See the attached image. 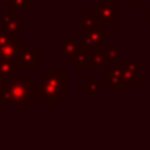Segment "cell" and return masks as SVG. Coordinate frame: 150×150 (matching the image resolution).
I'll use <instances>...</instances> for the list:
<instances>
[{"mask_svg": "<svg viewBox=\"0 0 150 150\" xmlns=\"http://www.w3.org/2000/svg\"><path fill=\"white\" fill-rule=\"evenodd\" d=\"M8 7L13 11H28L31 10V0H10Z\"/></svg>", "mask_w": 150, "mask_h": 150, "instance_id": "cell-11", "label": "cell"}, {"mask_svg": "<svg viewBox=\"0 0 150 150\" xmlns=\"http://www.w3.org/2000/svg\"><path fill=\"white\" fill-rule=\"evenodd\" d=\"M31 79L29 76H15L13 79L7 82L5 91L0 95V105L8 107V105H18V107H28L33 100L31 97Z\"/></svg>", "mask_w": 150, "mask_h": 150, "instance_id": "cell-2", "label": "cell"}, {"mask_svg": "<svg viewBox=\"0 0 150 150\" xmlns=\"http://www.w3.org/2000/svg\"><path fill=\"white\" fill-rule=\"evenodd\" d=\"M5 86H7V82H5L4 79L0 78V95H2V92L5 91Z\"/></svg>", "mask_w": 150, "mask_h": 150, "instance_id": "cell-16", "label": "cell"}, {"mask_svg": "<svg viewBox=\"0 0 150 150\" xmlns=\"http://www.w3.org/2000/svg\"><path fill=\"white\" fill-rule=\"evenodd\" d=\"M95 29H102L97 15L94 11H84L82 13V31L89 33V31H95Z\"/></svg>", "mask_w": 150, "mask_h": 150, "instance_id": "cell-8", "label": "cell"}, {"mask_svg": "<svg viewBox=\"0 0 150 150\" xmlns=\"http://www.w3.org/2000/svg\"><path fill=\"white\" fill-rule=\"evenodd\" d=\"M23 24H24V20H23V18H20V16H15L13 20H11L8 24H5V26H7V29L10 31V33H13V34H18V33L21 31V28H23Z\"/></svg>", "mask_w": 150, "mask_h": 150, "instance_id": "cell-13", "label": "cell"}, {"mask_svg": "<svg viewBox=\"0 0 150 150\" xmlns=\"http://www.w3.org/2000/svg\"><path fill=\"white\" fill-rule=\"evenodd\" d=\"M16 71H18V66H16L15 62L0 58V78L4 79L5 82H8L10 79H13L15 76H16Z\"/></svg>", "mask_w": 150, "mask_h": 150, "instance_id": "cell-7", "label": "cell"}, {"mask_svg": "<svg viewBox=\"0 0 150 150\" xmlns=\"http://www.w3.org/2000/svg\"><path fill=\"white\" fill-rule=\"evenodd\" d=\"M121 76H123L124 82H139V76H137V66L132 65V63H126L123 65V69H121Z\"/></svg>", "mask_w": 150, "mask_h": 150, "instance_id": "cell-9", "label": "cell"}, {"mask_svg": "<svg viewBox=\"0 0 150 150\" xmlns=\"http://www.w3.org/2000/svg\"><path fill=\"white\" fill-rule=\"evenodd\" d=\"M15 39H16V34L10 33L5 24L0 23V45H4V44H7V42H11V40H15Z\"/></svg>", "mask_w": 150, "mask_h": 150, "instance_id": "cell-12", "label": "cell"}, {"mask_svg": "<svg viewBox=\"0 0 150 150\" xmlns=\"http://www.w3.org/2000/svg\"><path fill=\"white\" fill-rule=\"evenodd\" d=\"M15 16H16V11H13V10L8 8L7 11H2V13H0V23H2V24H8Z\"/></svg>", "mask_w": 150, "mask_h": 150, "instance_id": "cell-14", "label": "cell"}, {"mask_svg": "<svg viewBox=\"0 0 150 150\" xmlns=\"http://www.w3.org/2000/svg\"><path fill=\"white\" fill-rule=\"evenodd\" d=\"M31 97L55 107L66 97V69H45L31 87Z\"/></svg>", "mask_w": 150, "mask_h": 150, "instance_id": "cell-1", "label": "cell"}, {"mask_svg": "<svg viewBox=\"0 0 150 150\" xmlns=\"http://www.w3.org/2000/svg\"><path fill=\"white\" fill-rule=\"evenodd\" d=\"M105 55H107V60H110V62H116L118 60V50L116 49H108Z\"/></svg>", "mask_w": 150, "mask_h": 150, "instance_id": "cell-15", "label": "cell"}, {"mask_svg": "<svg viewBox=\"0 0 150 150\" xmlns=\"http://www.w3.org/2000/svg\"><path fill=\"white\" fill-rule=\"evenodd\" d=\"M84 44L79 40H60V49H62L63 55L68 58V62H73L74 57L82 50Z\"/></svg>", "mask_w": 150, "mask_h": 150, "instance_id": "cell-6", "label": "cell"}, {"mask_svg": "<svg viewBox=\"0 0 150 150\" xmlns=\"http://www.w3.org/2000/svg\"><path fill=\"white\" fill-rule=\"evenodd\" d=\"M23 47H24V42L20 39H15V40H11V42L4 44V45H0V58L15 62L16 57L21 53Z\"/></svg>", "mask_w": 150, "mask_h": 150, "instance_id": "cell-5", "label": "cell"}, {"mask_svg": "<svg viewBox=\"0 0 150 150\" xmlns=\"http://www.w3.org/2000/svg\"><path fill=\"white\" fill-rule=\"evenodd\" d=\"M126 2H139V0H126Z\"/></svg>", "mask_w": 150, "mask_h": 150, "instance_id": "cell-17", "label": "cell"}, {"mask_svg": "<svg viewBox=\"0 0 150 150\" xmlns=\"http://www.w3.org/2000/svg\"><path fill=\"white\" fill-rule=\"evenodd\" d=\"M105 62H107V55L102 53L100 50H97V49H92L91 65H89V68H100V66H103Z\"/></svg>", "mask_w": 150, "mask_h": 150, "instance_id": "cell-10", "label": "cell"}, {"mask_svg": "<svg viewBox=\"0 0 150 150\" xmlns=\"http://www.w3.org/2000/svg\"><path fill=\"white\" fill-rule=\"evenodd\" d=\"M37 60H39V50H37V47H31V49L21 50L15 63H16L18 69H37V66H39Z\"/></svg>", "mask_w": 150, "mask_h": 150, "instance_id": "cell-3", "label": "cell"}, {"mask_svg": "<svg viewBox=\"0 0 150 150\" xmlns=\"http://www.w3.org/2000/svg\"><path fill=\"white\" fill-rule=\"evenodd\" d=\"M97 13L100 16V20L107 24H116L118 21V8L115 4H111L110 0L103 2V4L97 5Z\"/></svg>", "mask_w": 150, "mask_h": 150, "instance_id": "cell-4", "label": "cell"}, {"mask_svg": "<svg viewBox=\"0 0 150 150\" xmlns=\"http://www.w3.org/2000/svg\"><path fill=\"white\" fill-rule=\"evenodd\" d=\"M0 7H2V2H0Z\"/></svg>", "mask_w": 150, "mask_h": 150, "instance_id": "cell-18", "label": "cell"}]
</instances>
